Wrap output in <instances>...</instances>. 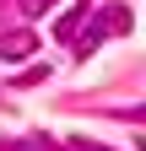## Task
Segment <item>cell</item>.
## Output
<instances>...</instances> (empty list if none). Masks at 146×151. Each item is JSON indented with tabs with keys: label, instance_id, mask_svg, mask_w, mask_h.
I'll list each match as a JSON object with an SVG mask.
<instances>
[{
	"label": "cell",
	"instance_id": "cell-1",
	"mask_svg": "<svg viewBox=\"0 0 146 151\" xmlns=\"http://www.w3.org/2000/svg\"><path fill=\"white\" fill-rule=\"evenodd\" d=\"M81 27H87V32L70 38V43H76V60H87L103 38H124V32H130V11H124V6H92Z\"/></svg>",
	"mask_w": 146,
	"mask_h": 151
},
{
	"label": "cell",
	"instance_id": "cell-2",
	"mask_svg": "<svg viewBox=\"0 0 146 151\" xmlns=\"http://www.w3.org/2000/svg\"><path fill=\"white\" fill-rule=\"evenodd\" d=\"M33 49H38V38H33L27 27H16V32H0V60H11V65H16V60H27Z\"/></svg>",
	"mask_w": 146,
	"mask_h": 151
},
{
	"label": "cell",
	"instance_id": "cell-3",
	"mask_svg": "<svg viewBox=\"0 0 146 151\" xmlns=\"http://www.w3.org/2000/svg\"><path fill=\"white\" fill-rule=\"evenodd\" d=\"M87 11H92V6H70V11L60 16V22H54V38H60V43H70V38L81 32V22H87Z\"/></svg>",
	"mask_w": 146,
	"mask_h": 151
},
{
	"label": "cell",
	"instance_id": "cell-4",
	"mask_svg": "<svg viewBox=\"0 0 146 151\" xmlns=\"http://www.w3.org/2000/svg\"><path fill=\"white\" fill-rule=\"evenodd\" d=\"M65 151H108V146H98V140H87V135H70V140H65Z\"/></svg>",
	"mask_w": 146,
	"mask_h": 151
},
{
	"label": "cell",
	"instance_id": "cell-5",
	"mask_svg": "<svg viewBox=\"0 0 146 151\" xmlns=\"http://www.w3.org/2000/svg\"><path fill=\"white\" fill-rule=\"evenodd\" d=\"M54 6H60V0H22V11H27V16H43V11H54Z\"/></svg>",
	"mask_w": 146,
	"mask_h": 151
},
{
	"label": "cell",
	"instance_id": "cell-6",
	"mask_svg": "<svg viewBox=\"0 0 146 151\" xmlns=\"http://www.w3.org/2000/svg\"><path fill=\"white\" fill-rule=\"evenodd\" d=\"M33 151H60L54 140H43V135H33Z\"/></svg>",
	"mask_w": 146,
	"mask_h": 151
},
{
	"label": "cell",
	"instance_id": "cell-7",
	"mask_svg": "<svg viewBox=\"0 0 146 151\" xmlns=\"http://www.w3.org/2000/svg\"><path fill=\"white\" fill-rule=\"evenodd\" d=\"M0 6H6V0H0Z\"/></svg>",
	"mask_w": 146,
	"mask_h": 151
}]
</instances>
